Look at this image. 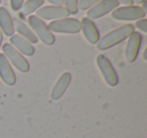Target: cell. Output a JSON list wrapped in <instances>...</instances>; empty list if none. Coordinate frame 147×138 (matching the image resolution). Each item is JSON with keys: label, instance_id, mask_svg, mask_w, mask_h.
<instances>
[{"label": "cell", "instance_id": "cell-18", "mask_svg": "<svg viewBox=\"0 0 147 138\" xmlns=\"http://www.w3.org/2000/svg\"><path fill=\"white\" fill-rule=\"evenodd\" d=\"M101 0H79L78 1V8L81 10H87L93 7L95 4L100 2Z\"/></svg>", "mask_w": 147, "mask_h": 138}, {"label": "cell", "instance_id": "cell-15", "mask_svg": "<svg viewBox=\"0 0 147 138\" xmlns=\"http://www.w3.org/2000/svg\"><path fill=\"white\" fill-rule=\"evenodd\" d=\"M13 24H14V30H16L21 37H23V39H25L26 41H28L31 45H32V43H36L37 41H38V39H37L36 35L34 34V32H33L23 21L19 20V19H16V20L13 21Z\"/></svg>", "mask_w": 147, "mask_h": 138}, {"label": "cell", "instance_id": "cell-3", "mask_svg": "<svg viewBox=\"0 0 147 138\" xmlns=\"http://www.w3.org/2000/svg\"><path fill=\"white\" fill-rule=\"evenodd\" d=\"M51 32L57 33H78L81 31V21L76 18H61L57 20L51 21L47 25Z\"/></svg>", "mask_w": 147, "mask_h": 138}, {"label": "cell", "instance_id": "cell-14", "mask_svg": "<svg viewBox=\"0 0 147 138\" xmlns=\"http://www.w3.org/2000/svg\"><path fill=\"white\" fill-rule=\"evenodd\" d=\"M0 30L8 37H12L15 31L13 19L5 7H0Z\"/></svg>", "mask_w": 147, "mask_h": 138}, {"label": "cell", "instance_id": "cell-24", "mask_svg": "<svg viewBox=\"0 0 147 138\" xmlns=\"http://www.w3.org/2000/svg\"><path fill=\"white\" fill-rule=\"evenodd\" d=\"M146 0H133V3H136V4H142L143 2H145Z\"/></svg>", "mask_w": 147, "mask_h": 138}, {"label": "cell", "instance_id": "cell-25", "mask_svg": "<svg viewBox=\"0 0 147 138\" xmlns=\"http://www.w3.org/2000/svg\"><path fill=\"white\" fill-rule=\"evenodd\" d=\"M2 41H3V33L0 30V49H1V45H2Z\"/></svg>", "mask_w": 147, "mask_h": 138}, {"label": "cell", "instance_id": "cell-27", "mask_svg": "<svg viewBox=\"0 0 147 138\" xmlns=\"http://www.w3.org/2000/svg\"><path fill=\"white\" fill-rule=\"evenodd\" d=\"M0 4H1V0H0Z\"/></svg>", "mask_w": 147, "mask_h": 138}, {"label": "cell", "instance_id": "cell-1", "mask_svg": "<svg viewBox=\"0 0 147 138\" xmlns=\"http://www.w3.org/2000/svg\"><path fill=\"white\" fill-rule=\"evenodd\" d=\"M133 31H134V25L132 24H125L118 27L101 37L97 43V49L99 51H106L111 49L128 39Z\"/></svg>", "mask_w": 147, "mask_h": 138}, {"label": "cell", "instance_id": "cell-22", "mask_svg": "<svg viewBox=\"0 0 147 138\" xmlns=\"http://www.w3.org/2000/svg\"><path fill=\"white\" fill-rule=\"evenodd\" d=\"M118 3H122V4L126 5V6H131L133 5V0H116Z\"/></svg>", "mask_w": 147, "mask_h": 138}, {"label": "cell", "instance_id": "cell-8", "mask_svg": "<svg viewBox=\"0 0 147 138\" xmlns=\"http://www.w3.org/2000/svg\"><path fill=\"white\" fill-rule=\"evenodd\" d=\"M67 10L63 6H41L36 10V15L41 20H57L69 16Z\"/></svg>", "mask_w": 147, "mask_h": 138}, {"label": "cell", "instance_id": "cell-2", "mask_svg": "<svg viewBox=\"0 0 147 138\" xmlns=\"http://www.w3.org/2000/svg\"><path fill=\"white\" fill-rule=\"evenodd\" d=\"M27 22H28V25L30 26L31 30L34 32V34L36 35L37 39H40L45 45H51L55 43V35L53 34V32L49 29L47 25L41 19H39L35 15H29L27 18Z\"/></svg>", "mask_w": 147, "mask_h": 138}, {"label": "cell", "instance_id": "cell-13", "mask_svg": "<svg viewBox=\"0 0 147 138\" xmlns=\"http://www.w3.org/2000/svg\"><path fill=\"white\" fill-rule=\"evenodd\" d=\"M10 45L21 55H24L26 57H31L35 53L34 47L28 41L18 34H13L12 37H10Z\"/></svg>", "mask_w": 147, "mask_h": 138}, {"label": "cell", "instance_id": "cell-5", "mask_svg": "<svg viewBox=\"0 0 147 138\" xmlns=\"http://www.w3.org/2000/svg\"><path fill=\"white\" fill-rule=\"evenodd\" d=\"M2 51H3V55L6 57L7 61L10 62L19 72H21V73H27L29 71L30 67H29L28 62L10 43H4L2 45Z\"/></svg>", "mask_w": 147, "mask_h": 138}, {"label": "cell", "instance_id": "cell-10", "mask_svg": "<svg viewBox=\"0 0 147 138\" xmlns=\"http://www.w3.org/2000/svg\"><path fill=\"white\" fill-rule=\"evenodd\" d=\"M81 30L83 31V34L87 41L91 45H96L100 39V32L96 24L93 22V20L87 17H84L81 21Z\"/></svg>", "mask_w": 147, "mask_h": 138}, {"label": "cell", "instance_id": "cell-16", "mask_svg": "<svg viewBox=\"0 0 147 138\" xmlns=\"http://www.w3.org/2000/svg\"><path fill=\"white\" fill-rule=\"evenodd\" d=\"M45 3V0H26L19 9L23 15H28L39 9Z\"/></svg>", "mask_w": 147, "mask_h": 138}, {"label": "cell", "instance_id": "cell-9", "mask_svg": "<svg viewBox=\"0 0 147 138\" xmlns=\"http://www.w3.org/2000/svg\"><path fill=\"white\" fill-rule=\"evenodd\" d=\"M141 41L142 37L137 31H133L128 37V41L125 47V59L128 63H134L136 61L141 47Z\"/></svg>", "mask_w": 147, "mask_h": 138}, {"label": "cell", "instance_id": "cell-23", "mask_svg": "<svg viewBox=\"0 0 147 138\" xmlns=\"http://www.w3.org/2000/svg\"><path fill=\"white\" fill-rule=\"evenodd\" d=\"M142 5H143V6L141 7V9H142V10L144 11L145 13H146L147 12V2H146V1H145V2H143Z\"/></svg>", "mask_w": 147, "mask_h": 138}, {"label": "cell", "instance_id": "cell-17", "mask_svg": "<svg viewBox=\"0 0 147 138\" xmlns=\"http://www.w3.org/2000/svg\"><path fill=\"white\" fill-rule=\"evenodd\" d=\"M78 1L79 0H63L65 8L67 10L69 14H77L78 13Z\"/></svg>", "mask_w": 147, "mask_h": 138}, {"label": "cell", "instance_id": "cell-20", "mask_svg": "<svg viewBox=\"0 0 147 138\" xmlns=\"http://www.w3.org/2000/svg\"><path fill=\"white\" fill-rule=\"evenodd\" d=\"M23 3H24V0H10V6L14 11L19 10Z\"/></svg>", "mask_w": 147, "mask_h": 138}, {"label": "cell", "instance_id": "cell-12", "mask_svg": "<svg viewBox=\"0 0 147 138\" xmlns=\"http://www.w3.org/2000/svg\"><path fill=\"white\" fill-rule=\"evenodd\" d=\"M0 79L7 86H13L16 83V76L3 53H0Z\"/></svg>", "mask_w": 147, "mask_h": 138}, {"label": "cell", "instance_id": "cell-4", "mask_svg": "<svg viewBox=\"0 0 147 138\" xmlns=\"http://www.w3.org/2000/svg\"><path fill=\"white\" fill-rule=\"evenodd\" d=\"M96 64L107 85L110 87H115L118 85V75L108 57L104 55H99L96 57Z\"/></svg>", "mask_w": 147, "mask_h": 138}, {"label": "cell", "instance_id": "cell-26", "mask_svg": "<svg viewBox=\"0 0 147 138\" xmlns=\"http://www.w3.org/2000/svg\"><path fill=\"white\" fill-rule=\"evenodd\" d=\"M143 59H144L145 61H147V49H144V53H143Z\"/></svg>", "mask_w": 147, "mask_h": 138}, {"label": "cell", "instance_id": "cell-6", "mask_svg": "<svg viewBox=\"0 0 147 138\" xmlns=\"http://www.w3.org/2000/svg\"><path fill=\"white\" fill-rule=\"evenodd\" d=\"M146 13L139 6H123L117 7L111 13L112 18L120 21H133L139 20L145 17Z\"/></svg>", "mask_w": 147, "mask_h": 138}, {"label": "cell", "instance_id": "cell-11", "mask_svg": "<svg viewBox=\"0 0 147 138\" xmlns=\"http://www.w3.org/2000/svg\"><path fill=\"white\" fill-rule=\"evenodd\" d=\"M71 81V75L69 72H65L57 79V83L55 84L51 93V98L53 100H59L63 96L67 89L69 88Z\"/></svg>", "mask_w": 147, "mask_h": 138}, {"label": "cell", "instance_id": "cell-7", "mask_svg": "<svg viewBox=\"0 0 147 138\" xmlns=\"http://www.w3.org/2000/svg\"><path fill=\"white\" fill-rule=\"evenodd\" d=\"M119 3L116 0H101L100 2L95 4L91 7L87 12V18L91 19H98L103 17L104 15L112 12L115 8H117Z\"/></svg>", "mask_w": 147, "mask_h": 138}, {"label": "cell", "instance_id": "cell-19", "mask_svg": "<svg viewBox=\"0 0 147 138\" xmlns=\"http://www.w3.org/2000/svg\"><path fill=\"white\" fill-rule=\"evenodd\" d=\"M135 26H136L139 30L142 31V32H144V33L147 32V20L145 18H142V19H139V20H137Z\"/></svg>", "mask_w": 147, "mask_h": 138}, {"label": "cell", "instance_id": "cell-21", "mask_svg": "<svg viewBox=\"0 0 147 138\" xmlns=\"http://www.w3.org/2000/svg\"><path fill=\"white\" fill-rule=\"evenodd\" d=\"M47 1L51 3V4H53V6H61V5H63V0H47Z\"/></svg>", "mask_w": 147, "mask_h": 138}]
</instances>
